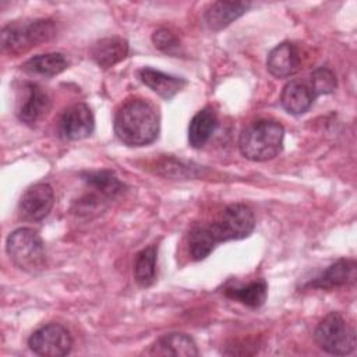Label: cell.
Listing matches in <instances>:
<instances>
[{
    "label": "cell",
    "instance_id": "obj_1",
    "mask_svg": "<svg viewBox=\"0 0 357 357\" xmlns=\"http://www.w3.org/2000/svg\"><path fill=\"white\" fill-rule=\"evenodd\" d=\"M113 128L116 137L124 145H149L159 135V112L149 100L139 98L128 99L117 109Z\"/></svg>",
    "mask_w": 357,
    "mask_h": 357
},
{
    "label": "cell",
    "instance_id": "obj_2",
    "mask_svg": "<svg viewBox=\"0 0 357 357\" xmlns=\"http://www.w3.org/2000/svg\"><path fill=\"white\" fill-rule=\"evenodd\" d=\"M284 128L271 119H261L245 126L238 138V148L244 158L265 162L276 158L283 148Z\"/></svg>",
    "mask_w": 357,
    "mask_h": 357
},
{
    "label": "cell",
    "instance_id": "obj_3",
    "mask_svg": "<svg viewBox=\"0 0 357 357\" xmlns=\"http://www.w3.org/2000/svg\"><path fill=\"white\" fill-rule=\"evenodd\" d=\"M54 36L56 25L49 18L13 21L1 29V49L10 54H21Z\"/></svg>",
    "mask_w": 357,
    "mask_h": 357
},
{
    "label": "cell",
    "instance_id": "obj_4",
    "mask_svg": "<svg viewBox=\"0 0 357 357\" xmlns=\"http://www.w3.org/2000/svg\"><path fill=\"white\" fill-rule=\"evenodd\" d=\"M6 251L10 259L24 272L36 275L46 266V250L43 240L29 227H20L8 234Z\"/></svg>",
    "mask_w": 357,
    "mask_h": 357
},
{
    "label": "cell",
    "instance_id": "obj_5",
    "mask_svg": "<svg viewBox=\"0 0 357 357\" xmlns=\"http://www.w3.org/2000/svg\"><path fill=\"white\" fill-rule=\"evenodd\" d=\"M206 227L216 244L230 240H241L254 231L255 216L248 205L237 202L227 205L212 223L206 225Z\"/></svg>",
    "mask_w": 357,
    "mask_h": 357
},
{
    "label": "cell",
    "instance_id": "obj_6",
    "mask_svg": "<svg viewBox=\"0 0 357 357\" xmlns=\"http://www.w3.org/2000/svg\"><path fill=\"white\" fill-rule=\"evenodd\" d=\"M314 339L329 354L346 356L356 349V332L340 312H329L315 328Z\"/></svg>",
    "mask_w": 357,
    "mask_h": 357
},
{
    "label": "cell",
    "instance_id": "obj_7",
    "mask_svg": "<svg viewBox=\"0 0 357 357\" xmlns=\"http://www.w3.org/2000/svg\"><path fill=\"white\" fill-rule=\"evenodd\" d=\"M29 349L43 357L67 356L73 347V337L60 324H47L36 329L28 339Z\"/></svg>",
    "mask_w": 357,
    "mask_h": 357
},
{
    "label": "cell",
    "instance_id": "obj_8",
    "mask_svg": "<svg viewBox=\"0 0 357 357\" xmlns=\"http://www.w3.org/2000/svg\"><path fill=\"white\" fill-rule=\"evenodd\" d=\"M50 98L35 82H24L18 89L17 116L20 121L33 126L40 121L50 110Z\"/></svg>",
    "mask_w": 357,
    "mask_h": 357
},
{
    "label": "cell",
    "instance_id": "obj_9",
    "mask_svg": "<svg viewBox=\"0 0 357 357\" xmlns=\"http://www.w3.org/2000/svg\"><path fill=\"white\" fill-rule=\"evenodd\" d=\"M95 128L93 114L86 103L78 102L68 106L59 119V134L64 139H84Z\"/></svg>",
    "mask_w": 357,
    "mask_h": 357
},
{
    "label": "cell",
    "instance_id": "obj_10",
    "mask_svg": "<svg viewBox=\"0 0 357 357\" xmlns=\"http://www.w3.org/2000/svg\"><path fill=\"white\" fill-rule=\"evenodd\" d=\"M53 204V188L47 183H36L28 187L22 194L18 204V212L25 220L39 222L50 213Z\"/></svg>",
    "mask_w": 357,
    "mask_h": 357
},
{
    "label": "cell",
    "instance_id": "obj_11",
    "mask_svg": "<svg viewBox=\"0 0 357 357\" xmlns=\"http://www.w3.org/2000/svg\"><path fill=\"white\" fill-rule=\"evenodd\" d=\"M300 53L293 42H282L275 46L266 59V70L276 78L294 75L300 68Z\"/></svg>",
    "mask_w": 357,
    "mask_h": 357
},
{
    "label": "cell",
    "instance_id": "obj_12",
    "mask_svg": "<svg viewBox=\"0 0 357 357\" xmlns=\"http://www.w3.org/2000/svg\"><path fill=\"white\" fill-rule=\"evenodd\" d=\"M315 95L308 82L293 79L284 85L280 93V105L283 109L294 116L304 114L312 106Z\"/></svg>",
    "mask_w": 357,
    "mask_h": 357
},
{
    "label": "cell",
    "instance_id": "obj_13",
    "mask_svg": "<svg viewBox=\"0 0 357 357\" xmlns=\"http://www.w3.org/2000/svg\"><path fill=\"white\" fill-rule=\"evenodd\" d=\"M148 354L195 357L199 354V351L191 336L181 332H170L158 337L156 342L151 346Z\"/></svg>",
    "mask_w": 357,
    "mask_h": 357
},
{
    "label": "cell",
    "instance_id": "obj_14",
    "mask_svg": "<svg viewBox=\"0 0 357 357\" xmlns=\"http://www.w3.org/2000/svg\"><path fill=\"white\" fill-rule=\"evenodd\" d=\"M250 6L248 1H215L205 10L204 21L209 29L220 31L240 18Z\"/></svg>",
    "mask_w": 357,
    "mask_h": 357
},
{
    "label": "cell",
    "instance_id": "obj_15",
    "mask_svg": "<svg viewBox=\"0 0 357 357\" xmlns=\"http://www.w3.org/2000/svg\"><path fill=\"white\" fill-rule=\"evenodd\" d=\"M128 54V43L120 36H109L96 40L91 47V57L100 68H110Z\"/></svg>",
    "mask_w": 357,
    "mask_h": 357
},
{
    "label": "cell",
    "instance_id": "obj_16",
    "mask_svg": "<svg viewBox=\"0 0 357 357\" xmlns=\"http://www.w3.org/2000/svg\"><path fill=\"white\" fill-rule=\"evenodd\" d=\"M138 77L148 88H151L155 93L166 100H170L187 85V81L184 78L170 75L151 67L141 68L138 71Z\"/></svg>",
    "mask_w": 357,
    "mask_h": 357
},
{
    "label": "cell",
    "instance_id": "obj_17",
    "mask_svg": "<svg viewBox=\"0 0 357 357\" xmlns=\"http://www.w3.org/2000/svg\"><path fill=\"white\" fill-rule=\"evenodd\" d=\"M356 275V261L353 259H339L332 264L326 271H324L319 276L312 279L305 284V287L312 289H324L332 290L342 287L351 282Z\"/></svg>",
    "mask_w": 357,
    "mask_h": 357
},
{
    "label": "cell",
    "instance_id": "obj_18",
    "mask_svg": "<svg viewBox=\"0 0 357 357\" xmlns=\"http://www.w3.org/2000/svg\"><path fill=\"white\" fill-rule=\"evenodd\" d=\"M218 127V116L211 106L201 109L188 124V142L192 148H202Z\"/></svg>",
    "mask_w": 357,
    "mask_h": 357
},
{
    "label": "cell",
    "instance_id": "obj_19",
    "mask_svg": "<svg viewBox=\"0 0 357 357\" xmlns=\"http://www.w3.org/2000/svg\"><path fill=\"white\" fill-rule=\"evenodd\" d=\"M68 67V61L63 53L53 52L31 57L22 64V70L31 75H40L45 78L54 77Z\"/></svg>",
    "mask_w": 357,
    "mask_h": 357
},
{
    "label": "cell",
    "instance_id": "obj_20",
    "mask_svg": "<svg viewBox=\"0 0 357 357\" xmlns=\"http://www.w3.org/2000/svg\"><path fill=\"white\" fill-rule=\"evenodd\" d=\"M226 297L237 300L250 308L261 307L268 296V284L265 280H254L243 286H233L225 289Z\"/></svg>",
    "mask_w": 357,
    "mask_h": 357
},
{
    "label": "cell",
    "instance_id": "obj_21",
    "mask_svg": "<svg viewBox=\"0 0 357 357\" xmlns=\"http://www.w3.org/2000/svg\"><path fill=\"white\" fill-rule=\"evenodd\" d=\"M156 257H158V247L155 244L148 245L146 248L141 250L135 255L132 272H134V279L139 286L148 287L153 284L156 279Z\"/></svg>",
    "mask_w": 357,
    "mask_h": 357
},
{
    "label": "cell",
    "instance_id": "obj_22",
    "mask_svg": "<svg viewBox=\"0 0 357 357\" xmlns=\"http://www.w3.org/2000/svg\"><path fill=\"white\" fill-rule=\"evenodd\" d=\"M82 180L103 198H114L124 188L123 183L110 170L85 172L82 173Z\"/></svg>",
    "mask_w": 357,
    "mask_h": 357
},
{
    "label": "cell",
    "instance_id": "obj_23",
    "mask_svg": "<svg viewBox=\"0 0 357 357\" xmlns=\"http://www.w3.org/2000/svg\"><path fill=\"white\" fill-rule=\"evenodd\" d=\"M188 252L194 261L205 259L215 248L216 243L212 238L206 225L194 227L188 234Z\"/></svg>",
    "mask_w": 357,
    "mask_h": 357
},
{
    "label": "cell",
    "instance_id": "obj_24",
    "mask_svg": "<svg viewBox=\"0 0 357 357\" xmlns=\"http://www.w3.org/2000/svg\"><path fill=\"white\" fill-rule=\"evenodd\" d=\"M315 98L319 95H328L332 93L336 89V75L335 73L328 67H318L315 68L308 81Z\"/></svg>",
    "mask_w": 357,
    "mask_h": 357
},
{
    "label": "cell",
    "instance_id": "obj_25",
    "mask_svg": "<svg viewBox=\"0 0 357 357\" xmlns=\"http://www.w3.org/2000/svg\"><path fill=\"white\" fill-rule=\"evenodd\" d=\"M152 42L155 47H158L160 52L170 54V56H177L180 53V39L167 28H159L153 32L152 35Z\"/></svg>",
    "mask_w": 357,
    "mask_h": 357
}]
</instances>
